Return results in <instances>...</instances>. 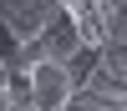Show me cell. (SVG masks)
<instances>
[{"instance_id": "5", "label": "cell", "mask_w": 127, "mask_h": 111, "mask_svg": "<svg viewBox=\"0 0 127 111\" xmlns=\"http://www.w3.org/2000/svg\"><path fill=\"white\" fill-rule=\"evenodd\" d=\"M97 71L112 81V86H122V76H127V61H122V46H107V50H97Z\"/></svg>"}, {"instance_id": "2", "label": "cell", "mask_w": 127, "mask_h": 111, "mask_svg": "<svg viewBox=\"0 0 127 111\" xmlns=\"http://www.w3.org/2000/svg\"><path fill=\"white\" fill-rule=\"evenodd\" d=\"M51 15H56V5H46V0H0V30L15 40V50L31 46Z\"/></svg>"}, {"instance_id": "1", "label": "cell", "mask_w": 127, "mask_h": 111, "mask_svg": "<svg viewBox=\"0 0 127 111\" xmlns=\"http://www.w3.org/2000/svg\"><path fill=\"white\" fill-rule=\"evenodd\" d=\"M97 56H76L71 66H36L26 71V96H31V111H66L71 96H76L81 76L92 71Z\"/></svg>"}, {"instance_id": "4", "label": "cell", "mask_w": 127, "mask_h": 111, "mask_svg": "<svg viewBox=\"0 0 127 111\" xmlns=\"http://www.w3.org/2000/svg\"><path fill=\"white\" fill-rule=\"evenodd\" d=\"M97 15H102V50H107V46H122V35H127L122 5H117V0H97Z\"/></svg>"}, {"instance_id": "3", "label": "cell", "mask_w": 127, "mask_h": 111, "mask_svg": "<svg viewBox=\"0 0 127 111\" xmlns=\"http://www.w3.org/2000/svg\"><path fill=\"white\" fill-rule=\"evenodd\" d=\"M66 111H127V91L112 86V81L97 71V61H92V71L81 76V86H76V96H71Z\"/></svg>"}, {"instance_id": "6", "label": "cell", "mask_w": 127, "mask_h": 111, "mask_svg": "<svg viewBox=\"0 0 127 111\" xmlns=\"http://www.w3.org/2000/svg\"><path fill=\"white\" fill-rule=\"evenodd\" d=\"M10 81H15V76H10V66H5V56H0V96L10 91Z\"/></svg>"}]
</instances>
